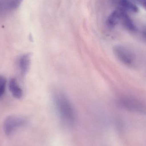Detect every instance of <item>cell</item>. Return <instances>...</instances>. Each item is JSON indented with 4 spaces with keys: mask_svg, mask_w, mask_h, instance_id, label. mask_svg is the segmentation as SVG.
<instances>
[{
    "mask_svg": "<svg viewBox=\"0 0 146 146\" xmlns=\"http://www.w3.org/2000/svg\"><path fill=\"white\" fill-rule=\"evenodd\" d=\"M143 36H144V37L146 39V29L145 30H144L143 32Z\"/></svg>",
    "mask_w": 146,
    "mask_h": 146,
    "instance_id": "13",
    "label": "cell"
},
{
    "mask_svg": "<svg viewBox=\"0 0 146 146\" xmlns=\"http://www.w3.org/2000/svg\"><path fill=\"white\" fill-rule=\"evenodd\" d=\"M120 10L121 12L120 23H121L123 27L127 31L132 32H136L137 30V27L127 13V12L121 9Z\"/></svg>",
    "mask_w": 146,
    "mask_h": 146,
    "instance_id": "6",
    "label": "cell"
},
{
    "mask_svg": "<svg viewBox=\"0 0 146 146\" xmlns=\"http://www.w3.org/2000/svg\"><path fill=\"white\" fill-rule=\"evenodd\" d=\"M6 84L7 80L6 78L3 76L0 75V98L3 96L5 93Z\"/></svg>",
    "mask_w": 146,
    "mask_h": 146,
    "instance_id": "11",
    "label": "cell"
},
{
    "mask_svg": "<svg viewBox=\"0 0 146 146\" xmlns=\"http://www.w3.org/2000/svg\"><path fill=\"white\" fill-rule=\"evenodd\" d=\"M113 52L116 58L121 63L127 66H134L135 59L132 52L125 46L117 45L113 48Z\"/></svg>",
    "mask_w": 146,
    "mask_h": 146,
    "instance_id": "2",
    "label": "cell"
},
{
    "mask_svg": "<svg viewBox=\"0 0 146 146\" xmlns=\"http://www.w3.org/2000/svg\"><path fill=\"white\" fill-rule=\"evenodd\" d=\"M31 63V54H25L20 57L19 61V66L22 74L25 75L28 72Z\"/></svg>",
    "mask_w": 146,
    "mask_h": 146,
    "instance_id": "7",
    "label": "cell"
},
{
    "mask_svg": "<svg viewBox=\"0 0 146 146\" xmlns=\"http://www.w3.org/2000/svg\"><path fill=\"white\" fill-rule=\"evenodd\" d=\"M26 123V120L20 116L12 115L8 117L3 123V127L6 135H11L15 131Z\"/></svg>",
    "mask_w": 146,
    "mask_h": 146,
    "instance_id": "3",
    "label": "cell"
},
{
    "mask_svg": "<svg viewBox=\"0 0 146 146\" xmlns=\"http://www.w3.org/2000/svg\"><path fill=\"white\" fill-rule=\"evenodd\" d=\"M121 105L127 110L137 112H143L145 111V106L139 100L129 96L122 97L120 100Z\"/></svg>",
    "mask_w": 146,
    "mask_h": 146,
    "instance_id": "4",
    "label": "cell"
},
{
    "mask_svg": "<svg viewBox=\"0 0 146 146\" xmlns=\"http://www.w3.org/2000/svg\"><path fill=\"white\" fill-rule=\"evenodd\" d=\"M54 99L61 119L68 126H72L75 122L76 114L69 98L63 93L56 92Z\"/></svg>",
    "mask_w": 146,
    "mask_h": 146,
    "instance_id": "1",
    "label": "cell"
},
{
    "mask_svg": "<svg viewBox=\"0 0 146 146\" xmlns=\"http://www.w3.org/2000/svg\"><path fill=\"white\" fill-rule=\"evenodd\" d=\"M141 6L146 10V0H143L141 2Z\"/></svg>",
    "mask_w": 146,
    "mask_h": 146,
    "instance_id": "12",
    "label": "cell"
},
{
    "mask_svg": "<svg viewBox=\"0 0 146 146\" xmlns=\"http://www.w3.org/2000/svg\"><path fill=\"white\" fill-rule=\"evenodd\" d=\"M112 3L116 7L117 9L123 11L137 13L139 12V8L129 0H111Z\"/></svg>",
    "mask_w": 146,
    "mask_h": 146,
    "instance_id": "5",
    "label": "cell"
},
{
    "mask_svg": "<svg viewBox=\"0 0 146 146\" xmlns=\"http://www.w3.org/2000/svg\"><path fill=\"white\" fill-rule=\"evenodd\" d=\"M9 88L12 95L15 98L20 99L23 97V91L15 78H12L9 81Z\"/></svg>",
    "mask_w": 146,
    "mask_h": 146,
    "instance_id": "8",
    "label": "cell"
},
{
    "mask_svg": "<svg viewBox=\"0 0 146 146\" xmlns=\"http://www.w3.org/2000/svg\"><path fill=\"white\" fill-rule=\"evenodd\" d=\"M121 10L116 9L109 15L106 21V25L110 29L114 28L120 22Z\"/></svg>",
    "mask_w": 146,
    "mask_h": 146,
    "instance_id": "9",
    "label": "cell"
},
{
    "mask_svg": "<svg viewBox=\"0 0 146 146\" xmlns=\"http://www.w3.org/2000/svg\"><path fill=\"white\" fill-rule=\"evenodd\" d=\"M23 0H8L6 3V6L9 9L14 10L20 6Z\"/></svg>",
    "mask_w": 146,
    "mask_h": 146,
    "instance_id": "10",
    "label": "cell"
}]
</instances>
